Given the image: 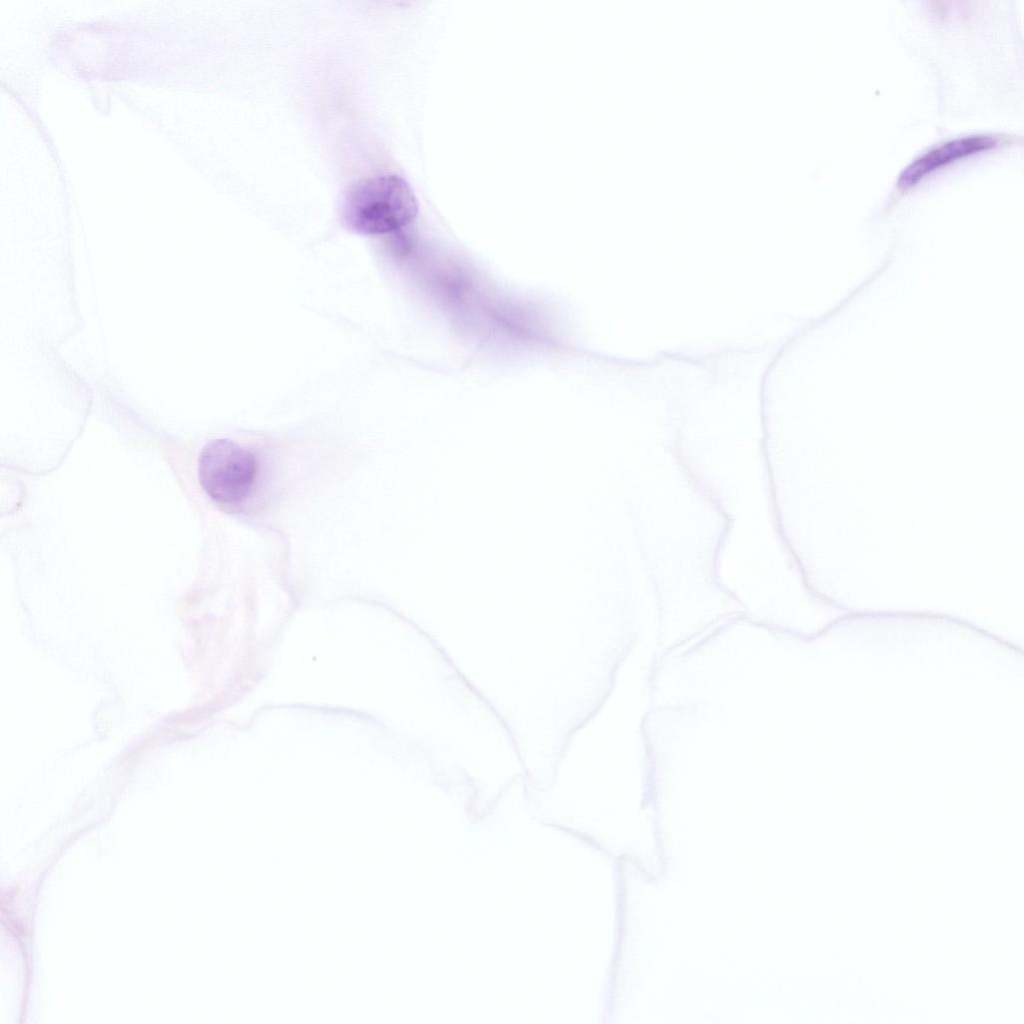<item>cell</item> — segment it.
<instances>
[{
    "mask_svg": "<svg viewBox=\"0 0 1024 1024\" xmlns=\"http://www.w3.org/2000/svg\"><path fill=\"white\" fill-rule=\"evenodd\" d=\"M418 200L410 184L397 174L361 179L345 192L340 216L344 226L359 234L378 235L410 223Z\"/></svg>",
    "mask_w": 1024,
    "mask_h": 1024,
    "instance_id": "obj_1",
    "label": "cell"
},
{
    "mask_svg": "<svg viewBox=\"0 0 1024 1024\" xmlns=\"http://www.w3.org/2000/svg\"><path fill=\"white\" fill-rule=\"evenodd\" d=\"M257 470L256 456L227 439L209 442L199 457L201 486L210 498L223 505H236L247 498Z\"/></svg>",
    "mask_w": 1024,
    "mask_h": 1024,
    "instance_id": "obj_2",
    "label": "cell"
},
{
    "mask_svg": "<svg viewBox=\"0 0 1024 1024\" xmlns=\"http://www.w3.org/2000/svg\"><path fill=\"white\" fill-rule=\"evenodd\" d=\"M997 142L998 138L991 134H972L938 144L923 152L902 170L897 186L908 188L933 170L958 158L994 147Z\"/></svg>",
    "mask_w": 1024,
    "mask_h": 1024,
    "instance_id": "obj_3",
    "label": "cell"
}]
</instances>
